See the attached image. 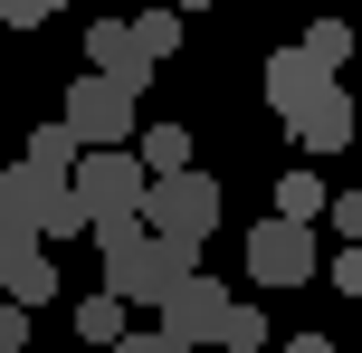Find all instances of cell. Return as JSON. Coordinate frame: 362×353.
I'll use <instances>...</instances> for the list:
<instances>
[{"label":"cell","instance_id":"cell-14","mask_svg":"<svg viewBox=\"0 0 362 353\" xmlns=\"http://www.w3.org/2000/svg\"><path fill=\"white\" fill-rule=\"evenodd\" d=\"M115 335H124V306H115L105 287H95V296H76V344H86V353H105Z\"/></svg>","mask_w":362,"mask_h":353},{"label":"cell","instance_id":"cell-1","mask_svg":"<svg viewBox=\"0 0 362 353\" xmlns=\"http://www.w3.org/2000/svg\"><path fill=\"white\" fill-rule=\"evenodd\" d=\"M144 229L163 248H181V258H200V239L219 229V182L200 163L191 172H153V182H144Z\"/></svg>","mask_w":362,"mask_h":353},{"label":"cell","instance_id":"cell-19","mask_svg":"<svg viewBox=\"0 0 362 353\" xmlns=\"http://www.w3.org/2000/svg\"><path fill=\"white\" fill-rule=\"evenodd\" d=\"M57 10H76V0H0V29H48Z\"/></svg>","mask_w":362,"mask_h":353},{"label":"cell","instance_id":"cell-6","mask_svg":"<svg viewBox=\"0 0 362 353\" xmlns=\"http://www.w3.org/2000/svg\"><path fill=\"white\" fill-rule=\"evenodd\" d=\"M57 125H67L76 144H134V96L115 86V76L86 67V76L67 86V115H57Z\"/></svg>","mask_w":362,"mask_h":353},{"label":"cell","instance_id":"cell-11","mask_svg":"<svg viewBox=\"0 0 362 353\" xmlns=\"http://www.w3.org/2000/svg\"><path fill=\"white\" fill-rule=\"evenodd\" d=\"M325 86H334V67H315L305 48H276V57H267V105H276V115L315 105V96H325Z\"/></svg>","mask_w":362,"mask_h":353},{"label":"cell","instance_id":"cell-25","mask_svg":"<svg viewBox=\"0 0 362 353\" xmlns=\"http://www.w3.org/2000/svg\"><path fill=\"white\" fill-rule=\"evenodd\" d=\"M144 10H210V0H144Z\"/></svg>","mask_w":362,"mask_h":353},{"label":"cell","instance_id":"cell-16","mask_svg":"<svg viewBox=\"0 0 362 353\" xmlns=\"http://www.w3.org/2000/svg\"><path fill=\"white\" fill-rule=\"evenodd\" d=\"M76 153H86V144H76L67 125H38V134H29V153H19V163H38V172H67Z\"/></svg>","mask_w":362,"mask_h":353},{"label":"cell","instance_id":"cell-23","mask_svg":"<svg viewBox=\"0 0 362 353\" xmlns=\"http://www.w3.org/2000/svg\"><path fill=\"white\" fill-rule=\"evenodd\" d=\"M315 277H334L344 296H362V248H344V258H334V267H315Z\"/></svg>","mask_w":362,"mask_h":353},{"label":"cell","instance_id":"cell-17","mask_svg":"<svg viewBox=\"0 0 362 353\" xmlns=\"http://www.w3.org/2000/svg\"><path fill=\"white\" fill-rule=\"evenodd\" d=\"M305 57L344 76V57H362V48H353V29H344V19H315V29H305Z\"/></svg>","mask_w":362,"mask_h":353},{"label":"cell","instance_id":"cell-20","mask_svg":"<svg viewBox=\"0 0 362 353\" xmlns=\"http://www.w3.org/2000/svg\"><path fill=\"white\" fill-rule=\"evenodd\" d=\"M325 220L344 229V248H362V191H344V201H325Z\"/></svg>","mask_w":362,"mask_h":353},{"label":"cell","instance_id":"cell-13","mask_svg":"<svg viewBox=\"0 0 362 353\" xmlns=\"http://www.w3.org/2000/svg\"><path fill=\"white\" fill-rule=\"evenodd\" d=\"M124 38H134V57H144V67H163V57L181 48V10H144V19H124Z\"/></svg>","mask_w":362,"mask_h":353},{"label":"cell","instance_id":"cell-12","mask_svg":"<svg viewBox=\"0 0 362 353\" xmlns=\"http://www.w3.org/2000/svg\"><path fill=\"white\" fill-rule=\"evenodd\" d=\"M134 163L144 172H191V134L181 125H134Z\"/></svg>","mask_w":362,"mask_h":353},{"label":"cell","instance_id":"cell-5","mask_svg":"<svg viewBox=\"0 0 362 353\" xmlns=\"http://www.w3.org/2000/svg\"><path fill=\"white\" fill-rule=\"evenodd\" d=\"M315 229L305 220H257L248 229V287H315Z\"/></svg>","mask_w":362,"mask_h":353},{"label":"cell","instance_id":"cell-4","mask_svg":"<svg viewBox=\"0 0 362 353\" xmlns=\"http://www.w3.org/2000/svg\"><path fill=\"white\" fill-rule=\"evenodd\" d=\"M95 248H105V296L115 306H163L181 287V267H191L181 248L153 239V229H124V239H95Z\"/></svg>","mask_w":362,"mask_h":353},{"label":"cell","instance_id":"cell-9","mask_svg":"<svg viewBox=\"0 0 362 353\" xmlns=\"http://www.w3.org/2000/svg\"><path fill=\"white\" fill-rule=\"evenodd\" d=\"M86 67H95V76H115V86H124V96H144L153 76H163V67H144V57H134L124 19H86Z\"/></svg>","mask_w":362,"mask_h":353},{"label":"cell","instance_id":"cell-15","mask_svg":"<svg viewBox=\"0 0 362 353\" xmlns=\"http://www.w3.org/2000/svg\"><path fill=\"white\" fill-rule=\"evenodd\" d=\"M276 220H325V182H315V172H276Z\"/></svg>","mask_w":362,"mask_h":353},{"label":"cell","instance_id":"cell-24","mask_svg":"<svg viewBox=\"0 0 362 353\" xmlns=\"http://www.w3.org/2000/svg\"><path fill=\"white\" fill-rule=\"evenodd\" d=\"M286 353H334V344H325V335H296V344H286Z\"/></svg>","mask_w":362,"mask_h":353},{"label":"cell","instance_id":"cell-18","mask_svg":"<svg viewBox=\"0 0 362 353\" xmlns=\"http://www.w3.org/2000/svg\"><path fill=\"white\" fill-rule=\"evenodd\" d=\"M267 344V316L257 306H229V325H219V353H257Z\"/></svg>","mask_w":362,"mask_h":353},{"label":"cell","instance_id":"cell-10","mask_svg":"<svg viewBox=\"0 0 362 353\" xmlns=\"http://www.w3.org/2000/svg\"><path fill=\"white\" fill-rule=\"evenodd\" d=\"M286 125H296V144H305V153H344L353 134H362V115H353V96H344V86H325L315 105H296Z\"/></svg>","mask_w":362,"mask_h":353},{"label":"cell","instance_id":"cell-2","mask_svg":"<svg viewBox=\"0 0 362 353\" xmlns=\"http://www.w3.org/2000/svg\"><path fill=\"white\" fill-rule=\"evenodd\" d=\"M0 220H19L38 248H57V239H76L86 229V210H76V191H67V172H38V163H10L0 172Z\"/></svg>","mask_w":362,"mask_h":353},{"label":"cell","instance_id":"cell-7","mask_svg":"<svg viewBox=\"0 0 362 353\" xmlns=\"http://www.w3.org/2000/svg\"><path fill=\"white\" fill-rule=\"evenodd\" d=\"M229 306H238V296H229L219 277H200V267H181V287L163 296V335L200 353V344H219V325H229Z\"/></svg>","mask_w":362,"mask_h":353},{"label":"cell","instance_id":"cell-8","mask_svg":"<svg viewBox=\"0 0 362 353\" xmlns=\"http://www.w3.org/2000/svg\"><path fill=\"white\" fill-rule=\"evenodd\" d=\"M0 296H10V306H48L57 296V258L19 220H0Z\"/></svg>","mask_w":362,"mask_h":353},{"label":"cell","instance_id":"cell-22","mask_svg":"<svg viewBox=\"0 0 362 353\" xmlns=\"http://www.w3.org/2000/svg\"><path fill=\"white\" fill-rule=\"evenodd\" d=\"M19 344H29V306H10V296H0V353H19Z\"/></svg>","mask_w":362,"mask_h":353},{"label":"cell","instance_id":"cell-3","mask_svg":"<svg viewBox=\"0 0 362 353\" xmlns=\"http://www.w3.org/2000/svg\"><path fill=\"white\" fill-rule=\"evenodd\" d=\"M144 182H153V172L134 163V144H86L67 163V191H76L86 220H144Z\"/></svg>","mask_w":362,"mask_h":353},{"label":"cell","instance_id":"cell-21","mask_svg":"<svg viewBox=\"0 0 362 353\" xmlns=\"http://www.w3.org/2000/svg\"><path fill=\"white\" fill-rule=\"evenodd\" d=\"M105 353H191V344H172V335H163V325H153V335H115Z\"/></svg>","mask_w":362,"mask_h":353}]
</instances>
